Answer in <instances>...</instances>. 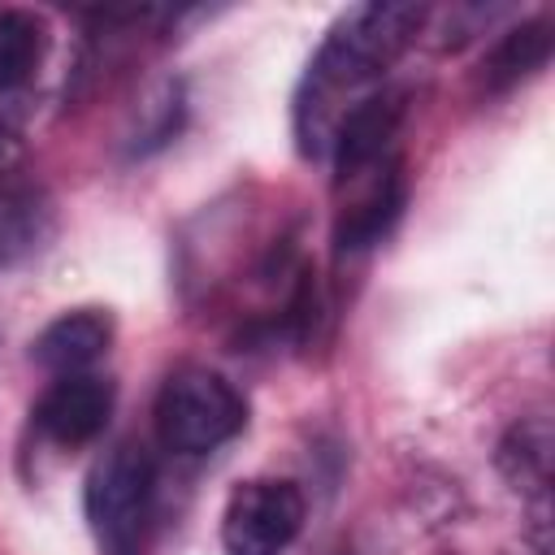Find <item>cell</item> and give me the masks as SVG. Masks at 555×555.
<instances>
[{
    "label": "cell",
    "instance_id": "cell-3",
    "mask_svg": "<svg viewBox=\"0 0 555 555\" xmlns=\"http://www.w3.org/2000/svg\"><path fill=\"white\" fill-rule=\"evenodd\" d=\"M87 520L104 555H143L152 507H156V464L139 442H113L87 473Z\"/></svg>",
    "mask_w": 555,
    "mask_h": 555
},
{
    "label": "cell",
    "instance_id": "cell-8",
    "mask_svg": "<svg viewBox=\"0 0 555 555\" xmlns=\"http://www.w3.org/2000/svg\"><path fill=\"white\" fill-rule=\"evenodd\" d=\"M108 347H113V317L104 308H74L35 334L30 360L52 377H65V373H91V364L104 360Z\"/></svg>",
    "mask_w": 555,
    "mask_h": 555
},
{
    "label": "cell",
    "instance_id": "cell-11",
    "mask_svg": "<svg viewBox=\"0 0 555 555\" xmlns=\"http://www.w3.org/2000/svg\"><path fill=\"white\" fill-rule=\"evenodd\" d=\"M43 52H48L43 17H35L26 9H0V91L30 82Z\"/></svg>",
    "mask_w": 555,
    "mask_h": 555
},
{
    "label": "cell",
    "instance_id": "cell-10",
    "mask_svg": "<svg viewBox=\"0 0 555 555\" xmlns=\"http://www.w3.org/2000/svg\"><path fill=\"white\" fill-rule=\"evenodd\" d=\"M48 238H52V208H48V199L26 191V186L22 191H4L0 195V273L17 269L35 251H43Z\"/></svg>",
    "mask_w": 555,
    "mask_h": 555
},
{
    "label": "cell",
    "instance_id": "cell-9",
    "mask_svg": "<svg viewBox=\"0 0 555 555\" xmlns=\"http://www.w3.org/2000/svg\"><path fill=\"white\" fill-rule=\"evenodd\" d=\"M551 48H555V26H551L546 13L542 17H529V22L512 26V30H503L499 43L481 61V87L490 95L520 87L525 78H533L538 69H546Z\"/></svg>",
    "mask_w": 555,
    "mask_h": 555
},
{
    "label": "cell",
    "instance_id": "cell-12",
    "mask_svg": "<svg viewBox=\"0 0 555 555\" xmlns=\"http://www.w3.org/2000/svg\"><path fill=\"white\" fill-rule=\"evenodd\" d=\"M182 117H186V95H182V82L169 78L160 82L143 104H139V117L126 134V147L130 156H152L160 152L178 130H182Z\"/></svg>",
    "mask_w": 555,
    "mask_h": 555
},
{
    "label": "cell",
    "instance_id": "cell-7",
    "mask_svg": "<svg viewBox=\"0 0 555 555\" xmlns=\"http://www.w3.org/2000/svg\"><path fill=\"white\" fill-rule=\"evenodd\" d=\"M494 464L499 473L507 477V486L529 499L533 516H529V538L538 546V555H551V425L542 416H529V421H516L499 451H494Z\"/></svg>",
    "mask_w": 555,
    "mask_h": 555
},
{
    "label": "cell",
    "instance_id": "cell-1",
    "mask_svg": "<svg viewBox=\"0 0 555 555\" xmlns=\"http://www.w3.org/2000/svg\"><path fill=\"white\" fill-rule=\"evenodd\" d=\"M425 4H356L347 9L321 48L312 52L295 91V143L304 156H330L338 126L382 91L390 65L416 43Z\"/></svg>",
    "mask_w": 555,
    "mask_h": 555
},
{
    "label": "cell",
    "instance_id": "cell-4",
    "mask_svg": "<svg viewBox=\"0 0 555 555\" xmlns=\"http://www.w3.org/2000/svg\"><path fill=\"white\" fill-rule=\"evenodd\" d=\"M308 520V499L286 477L238 481L221 512L225 555H282Z\"/></svg>",
    "mask_w": 555,
    "mask_h": 555
},
{
    "label": "cell",
    "instance_id": "cell-2",
    "mask_svg": "<svg viewBox=\"0 0 555 555\" xmlns=\"http://www.w3.org/2000/svg\"><path fill=\"white\" fill-rule=\"evenodd\" d=\"M156 438L173 455H208L247 425V403L230 377L208 364H182L160 382Z\"/></svg>",
    "mask_w": 555,
    "mask_h": 555
},
{
    "label": "cell",
    "instance_id": "cell-14",
    "mask_svg": "<svg viewBox=\"0 0 555 555\" xmlns=\"http://www.w3.org/2000/svg\"><path fill=\"white\" fill-rule=\"evenodd\" d=\"M338 555H356V551H351V546H343V551H338Z\"/></svg>",
    "mask_w": 555,
    "mask_h": 555
},
{
    "label": "cell",
    "instance_id": "cell-13",
    "mask_svg": "<svg viewBox=\"0 0 555 555\" xmlns=\"http://www.w3.org/2000/svg\"><path fill=\"white\" fill-rule=\"evenodd\" d=\"M22 173H26V143L13 126L0 121V195L22 191Z\"/></svg>",
    "mask_w": 555,
    "mask_h": 555
},
{
    "label": "cell",
    "instance_id": "cell-6",
    "mask_svg": "<svg viewBox=\"0 0 555 555\" xmlns=\"http://www.w3.org/2000/svg\"><path fill=\"white\" fill-rule=\"evenodd\" d=\"M338 191H347V204L338 208V221H334V247L347 251V256L377 247L395 230V221H399V212L408 204L403 156L360 173L356 182H347Z\"/></svg>",
    "mask_w": 555,
    "mask_h": 555
},
{
    "label": "cell",
    "instance_id": "cell-5",
    "mask_svg": "<svg viewBox=\"0 0 555 555\" xmlns=\"http://www.w3.org/2000/svg\"><path fill=\"white\" fill-rule=\"evenodd\" d=\"M113 416V382L100 373H65L39 395L30 421L43 442L61 451H78L104 434Z\"/></svg>",
    "mask_w": 555,
    "mask_h": 555
}]
</instances>
